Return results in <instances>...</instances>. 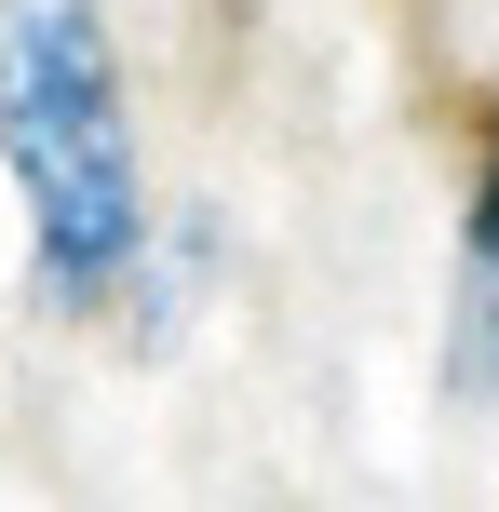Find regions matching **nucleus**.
Instances as JSON below:
<instances>
[{
  "instance_id": "f03ea898",
  "label": "nucleus",
  "mask_w": 499,
  "mask_h": 512,
  "mask_svg": "<svg viewBox=\"0 0 499 512\" xmlns=\"http://www.w3.org/2000/svg\"><path fill=\"white\" fill-rule=\"evenodd\" d=\"M473 256L499 270V176H486V203H473Z\"/></svg>"
},
{
  "instance_id": "f257e3e1",
  "label": "nucleus",
  "mask_w": 499,
  "mask_h": 512,
  "mask_svg": "<svg viewBox=\"0 0 499 512\" xmlns=\"http://www.w3.org/2000/svg\"><path fill=\"white\" fill-rule=\"evenodd\" d=\"M0 162L27 189L41 297H108L135 270V122L95 0H0Z\"/></svg>"
}]
</instances>
